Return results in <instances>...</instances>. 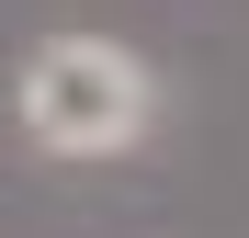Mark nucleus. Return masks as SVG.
I'll list each match as a JSON object with an SVG mask.
<instances>
[{"instance_id":"nucleus-1","label":"nucleus","mask_w":249,"mask_h":238,"mask_svg":"<svg viewBox=\"0 0 249 238\" xmlns=\"http://www.w3.org/2000/svg\"><path fill=\"white\" fill-rule=\"evenodd\" d=\"M23 125L46 136V147H124L147 125V68L124 57V46H91V34H57V46H34L23 68Z\"/></svg>"}]
</instances>
